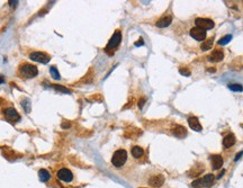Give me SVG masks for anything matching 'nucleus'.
I'll use <instances>...</instances> for the list:
<instances>
[{"mask_svg":"<svg viewBox=\"0 0 243 188\" xmlns=\"http://www.w3.org/2000/svg\"><path fill=\"white\" fill-rule=\"evenodd\" d=\"M17 73L20 78L23 79H32V78H35L38 74V69H37L36 66H33L30 63H22L19 66H18V70H17Z\"/></svg>","mask_w":243,"mask_h":188,"instance_id":"1","label":"nucleus"},{"mask_svg":"<svg viewBox=\"0 0 243 188\" xmlns=\"http://www.w3.org/2000/svg\"><path fill=\"white\" fill-rule=\"evenodd\" d=\"M127 160V151L126 150H123V149H119L114 153L112 158V163L115 167L119 168L121 166L125 165V162Z\"/></svg>","mask_w":243,"mask_h":188,"instance_id":"2","label":"nucleus"},{"mask_svg":"<svg viewBox=\"0 0 243 188\" xmlns=\"http://www.w3.org/2000/svg\"><path fill=\"white\" fill-rule=\"evenodd\" d=\"M214 179H215L214 175L209 174V175H206L205 177H203V178H199V179H197V180H195V182L191 184V186L194 188L210 187V186L214 184Z\"/></svg>","mask_w":243,"mask_h":188,"instance_id":"3","label":"nucleus"},{"mask_svg":"<svg viewBox=\"0 0 243 188\" xmlns=\"http://www.w3.org/2000/svg\"><path fill=\"white\" fill-rule=\"evenodd\" d=\"M121 41V30H116L115 33L113 34L112 38H110V41H109L108 44H107V46H106V52H109L110 50H115L116 47L119 45Z\"/></svg>","mask_w":243,"mask_h":188,"instance_id":"4","label":"nucleus"},{"mask_svg":"<svg viewBox=\"0 0 243 188\" xmlns=\"http://www.w3.org/2000/svg\"><path fill=\"white\" fill-rule=\"evenodd\" d=\"M195 24H196V26L198 28H201V30H205V32L208 30H212L215 26L213 20L208 19V18H196L195 19Z\"/></svg>","mask_w":243,"mask_h":188,"instance_id":"5","label":"nucleus"},{"mask_svg":"<svg viewBox=\"0 0 243 188\" xmlns=\"http://www.w3.org/2000/svg\"><path fill=\"white\" fill-rule=\"evenodd\" d=\"M30 60H33L35 62L44 63V64L49 63L50 60H51V56L45 52H33V53H30Z\"/></svg>","mask_w":243,"mask_h":188,"instance_id":"6","label":"nucleus"},{"mask_svg":"<svg viewBox=\"0 0 243 188\" xmlns=\"http://www.w3.org/2000/svg\"><path fill=\"white\" fill-rule=\"evenodd\" d=\"M3 115L6 117V119H8L9 122L11 123H16L20 119V115L18 114L16 109L13 108V107H9V108H6L3 110Z\"/></svg>","mask_w":243,"mask_h":188,"instance_id":"7","label":"nucleus"},{"mask_svg":"<svg viewBox=\"0 0 243 188\" xmlns=\"http://www.w3.org/2000/svg\"><path fill=\"white\" fill-rule=\"evenodd\" d=\"M56 176H58V178H59L61 182H71L73 179L72 171L66 168L60 169L59 171H58V174H56Z\"/></svg>","mask_w":243,"mask_h":188,"instance_id":"8","label":"nucleus"},{"mask_svg":"<svg viewBox=\"0 0 243 188\" xmlns=\"http://www.w3.org/2000/svg\"><path fill=\"white\" fill-rule=\"evenodd\" d=\"M190 36L196 41H205L206 40V32L201 28H198V27H194V28H190Z\"/></svg>","mask_w":243,"mask_h":188,"instance_id":"9","label":"nucleus"},{"mask_svg":"<svg viewBox=\"0 0 243 188\" xmlns=\"http://www.w3.org/2000/svg\"><path fill=\"white\" fill-rule=\"evenodd\" d=\"M164 182V177L162 175H155L153 177L150 178L149 180V185L151 186V187H160Z\"/></svg>","mask_w":243,"mask_h":188,"instance_id":"10","label":"nucleus"},{"mask_svg":"<svg viewBox=\"0 0 243 188\" xmlns=\"http://www.w3.org/2000/svg\"><path fill=\"white\" fill-rule=\"evenodd\" d=\"M210 162L214 170H217L223 166V158L220 154H213L210 157Z\"/></svg>","mask_w":243,"mask_h":188,"instance_id":"11","label":"nucleus"},{"mask_svg":"<svg viewBox=\"0 0 243 188\" xmlns=\"http://www.w3.org/2000/svg\"><path fill=\"white\" fill-rule=\"evenodd\" d=\"M223 58H224V53L222 51H220V50H215V51L212 52L208 60H209L210 62H220V61L223 60Z\"/></svg>","mask_w":243,"mask_h":188,"instance_id":"12","label":"nucleus"},{"mask_svg":"<svg viewBox=\"0 0 243 188\" xmlns=\"http://www.w3.org/2000/svg\"><path fill=\"white\" fill-rule=\"evenodd\" d=\"M188 124L190 126V129H193L196 132H201V125L197 117H189L188 118Z\"/></svg>","mask_w":243,"mask_h":188,"instance_id":"13","label":"nucleus"},{"mask_svg":"<svg viewBox=\"0 0 243 188\" xmlns=\"http://www.w3.org/2000/svg\"><path fill=\"white\" fill-rule=\"evenodd\" d=\"M171 23H172V17L171 16L162 17L161 19H159L158 22H157V27H159V28H165V27L169 26Z\"/></svg>","mask_w":243,"mask_h":188,"instance_id":"14","label":"nucleus"},{"mask_svg":"<svg viewBox=\"0 0 243 188\" xmlns=\"http://www.w3.org/2000/svg\"><path fill=\"white\" fill-rule=\"evenodd\" d=\"M234 143H235V136L230 133V134H227L223 140V145L224 148H231V146H233Z\"/></svg>","mask_w":243,"mask_h":188,"instance_id":"15","label":"nucleus"},{"mask_svg":"<svg viewBox=\"0 0 243 188\" xmlns=\"http://www.w3.org/2000/svg\"><path fill=\"white\" fill-rule=\"evenodd\" d=\"M131 152H132V155H133L135 159L141 158V157H143V154H144V150H143L141 146H137V145L133 146L132 150H131Z\"/></svg>","mask_w":243,"mask_h":188,"instance_id":"16","label":"nucleus"},{"mask_svg":"<svg viewBox=\"0 0 243 188\" xmlns=\"http://www.w3.org/2000/svg\"><path fill=\"white\" fill-rule=\"evenodd\" d=\"M38 177H40L41 182H49L50 178H51V174H50L46 169H41L40 171H38Z\"/></svg>","mask_w":243,"mask_h":188,"instance_id":"17","label":"nucleus"},{"mask_svg":"<svg viewBox=\"0 0 243 188\" xmlns=\"http://www.w3.org/2000/svg\"><path fill=\"white\" fill-rule=\"evenodd\" d=\"M173 135H176L177 138H185V136L187 135V131L182 126H177L173 130Z\"/></svg>","mask_w":243,"mask_h":188,"instance_id":"18","label":"nucleus"},{"mask_svg":"<svg viewBox=\"0 0 243 188\" xmlns=\"http://www.w3.org/2000/svg\"><path fill=\"white\" fill-rule=\"evenodd\" d=\"M229 88L232 91H235V93H241L243 90V87L239 83H231V85H229Z\"/></svg>","mask_w":243,"mask_h":188,"instance_id":"19","label":"nucleus"},{"mask_svg":"<svg viewBox=\"0 0 243 188\" xmlns=\"http://www.w3.org/2000/svg\"><path fill=\"white\" fill-rule=\"evenodd\" d=\"M212 44H213V38H209V40H206L201 44V50L203 51H207V50H209L212 47Z\"/></svg>","mask_w":243,"mask_h":188,"instance_id":"20","label":"nucleus"},{"mask_svg":"<svg viewBox=\"0 0 243 188\" xmlns=\"http://www.w3.org/2000/svg\"><path fill=\"white\" fill-rule=\"evenodd\" d=\"M50 72H51L52 77L55 80H59L60 78H61V77H60V74H59V71H58V69H56L55 66H51V69H50Z\"/></svg>","mask_w":243,"mask_h":188,"instance_id":"21","label":"nucleus"},{"mask_svg":"<svg viewBox=\"0 0 243 188\" xmlns=\"http://www.w3.org/2000/svg\"><path fill=\"white\" fill-rule=\"evenodd\" d=\"M231 40H232V35H226V36L222 37V38L218 41V44H220V45H225V44L229 43Z\"/></svg>","mask_w":243,"mask_h":188,"instance_id":"22","label":"nucleus"},{"mask_svg":"<svg viewBox=\"0 0 243 188\" xmlns=\"http://www.w3.org/2000/svg\"><path fill=\"white\" fill-rule=\"evenodd\" d=\"M179 72H180L181 74H184V76H186V77L190 76V74H191V72H190V71H189V70L184 69V68H181V69H179Z\"/></svg>","mask_w":243,"mask_h":188,"instance_id":"23","label":"nucleus"},{"mask_svg":"<svg viewBox=\"0 0 243 188\" xmlns=\"http://www.w3.org/2000/svg\"><path fill=\"white\" fill-rule=\"evenodd\" d=\"M54 88L58 90H60V91H64L66 94H70V90H68L66 88H64V87H61V86H54Z\"/></svg>","mask_w":243,"mask_h":188,"instance_id":"24","label":"nucleus"},{"mask_svg":"<svg viewBox=\"0 0 243 188\" xmlns=\"http://www.w3.org/2000/svg\"><path fill=\"white\" fill-rule=\"evenodd\" d=\"M144 102H145V99L144 98L141 99V100H140V102H138V107H140V108H142V107H143V105H144Z\"/></svg>","mask_w":243,"mask_h":188,"instance_id":"25","label":"nucleus"},{"mask_svg":"<svg viewBox=\"0 0 243 188\" xmlns=\"http://www.w3.org/2000/svg\"><path fill=\"white\" fill-rule=\"evenodd\" d=\"M140 45H143V40L142 38H140L138 42H135V46H140Z\"/></svg>","mask_w":243,"mask_h":188,"instance_id":"26","label":"nucleus"},{"mask_svg":"<svg viewBox=\"0 0 243 188\" xmlns=\"http://www.w3.org/2000/svg\"><path fill=\"white\" fill-rule=\"evenodd\" d=\"M8 2H9L10 6H17V2H18V1H13V0H10Z\"/></svg>","mask_w":243,"mask_h":188,"instance_id":"27","label":"nucleus"},{"mask_svg":"<svg viewBox=\"0 0 243 188\" xmlns=\"http://www.w3.org/2000/svg\"><path fill=\"white\" fill-rule=\"evenodd\" d=\"M242 154H243V151H242V152H240V153H239V154L237 155V158H235V161H237V160H239V159L241 158V155H242Z\"/></svg>","mask_w":243,"mask_h":188,"instance_id":"28","label":"nucleus"},{"mask_svg":"<svg viewBox=\"0 0 243 188\" xmlns=\"http://www.w3.org/2000/svg\"><path fill=\"white\" fill-rule=\"evenodd\" d=\"M224 172H225V170H222V172H221V174H220V176H218V177H217V178H221V177H222V176L224 175Z\"/></svg>","mask_w":243,"mask_h":188,"instance_id":"29","label":"nucleus"},{"mask_svg":"<svg viewBox=\"0 0 243 188\" xmlns=\"http://www.w3.org/2000/svg\"><path fill=\"white\" fill-rule=\"evenodd\" d=\"M0 83H3V77L0 76Z\"/></svg>","mask_w":243,"mask_h":188,"instance_id":"30","label":"nucleus"}]
</instances>
